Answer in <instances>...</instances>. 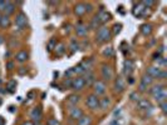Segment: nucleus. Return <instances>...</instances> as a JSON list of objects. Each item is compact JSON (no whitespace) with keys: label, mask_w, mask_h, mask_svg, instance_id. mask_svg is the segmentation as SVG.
<instances>
[{"label":"nucleus","mask_w":167,"mask_h":125,"mask_svg":"<svg viewBox=\"0 0 167 125\" xmlns=\"http://www.w3.org/2000/svg\"><path fill=\"white\" fill-rule=\"evenodd\" d=\"M111 36H112V33H111L109 28L107 26H99L98 31H97V36H96V40L97 43H106V41H108L111 39Z\"/></svg>","instance_id":"1"},{"label":"nucleus","mask_w":167,"mask_h":125,"mask_svg":"<svg viewBox=\"0 0 167 125\" xmlns=\"http://www.w3.org/2000/svg\"><path fill=\"white\" fill-rule=\"evenodd\" d=\"M90 10H92V6H90L89 4L78 3V4L74 5V14H75L77 16H79V18H82L86 13H88V11H90Z\"/></svg>","instance_id":"2"},{"label":"nucleus","mask_w":167,"mask_h":125,"mask_svg":"<svg viewBox=\"0 0 167 125\" xmlns=\"http://www.w3.org/2000/svg\"><path fill=\"white\" fill-rule=\"evenodd\" d=\"M92 86H93L94 95H97V96L103 95L104 93H106V90H107V85H106V83H104L103 80H94Z\"/></svg>","instance_id":"3"},{"label":"nucleus","mask_w":167,"mask_h":125,"mask_svg":"<svg viewBox=\"0 0 167 125\" xmlns=\"http://www.w3.org/2000/svg\"><path fill=\"white\" fill-rule=\"evenodd\" d=\"M26 24H28V19H26V15L23 13V11H20L17 18H15V26L18 28L19 30H23L26 28Z\"/></svg>","instance_id":"4"},{"label":"nucleus","mask_w":167,"mask_h":125,"mask_svg":"<svg viewBox=\"0 0 167 125\" xmlns=\"http://www.w3.org/2000/svg\"><path fill=\"white\" fill-rule=\"evenodd\" d=\"M87 106L90 109V110H97L99 108V98L94 94H90L88 98H87Z\"/></svg>","instance_id":"5"},{"label":"nucleus","mask_w":167,"mask_h":125,"mask_svg":"<svg viewBox=\"0 0 167 125\" xmlns=\"http://www.w3.org/2000/svg\"><path fill=\"white\" fill-rule=\"evenodd\" d=\"M86 86V81H84V78L83 76H75V78L72 79V85L71 88L74 89V90H82V89H84Z\"/></svg>","instance_id":"6"},{"label":"nucleus","mask_w":167,"mask_h":125,"mask_svg":"<svg viewBox=\"0 0 167 125\" xmlns=\"http://www.w3.org/2000/svg\"><path fill=\"white\" fill-rule=\"evenodd\" d=\"M137 108H138V110H141V112L147 113V112H151L153 106H152V104L148 99H140L137 103Z\"/></svg>","instance_id":"7"},{"label":"nucleus","mask_w":167,"mask_h":125,"mask_svg":"<svg viewBox=\"0 0 167 125\" xmlns=\"http://www.w3.org/2000/svg\"><path fill=\"white\" fill-rule=\"evenodd\" d=\"M101 73H102L103 79H104V80H107V81L112 80V79H113V76H114V74H113V69L111 68L109 65H102Z\"/></svg>","instance_id":"8"},{"label":"nucleus","mask_w":167,"mask_h":125,"mask_svg":"<svg viewBox=\"0 0 167 125\" xmlns=\"http://www.w3.org/2000/svg\"><path fill=\"white\" fill-rule=\"evenodd\" d=\"M30 118L33 123H39L43 118V110H41L40 106H35L32 112H30Z\"/></svg>","instance_id":"9"},{"label":"nucleus","mask_w":167,"mask_h":125,"mask_svg":"<svg viewBox=\"0 0 167 125\" xmlns=\"http://www.w3.org/2000/svg\"><path fill=\"white\" fill-rule=\"evenodd\" d=\"M152 81H153V79H152L151 76H148L147 74H146L143 78L141 79V83H140V92H144V90L152 84Z\"/></svg>","instance_id":"10"},{"label":"nucleus","mask_w":167,"mask_h":125,"mask_svg":"<svg viewBox=\"0 0 167 125\" xmlns=\"http://www.w3.org/2000/svg\"><path fill=\"white\" fill-rule=\"evenodd\" d=\"M83 115H84L83 110H82L80 108H77V106L72 108V109H71V112H69V116H71L73 120H79Z\"/></svg>","instance_id":"11"},{"label":"nucleus","mask_w":167,"mask_h":125,"mask_svg":"<svg viewBox=\"0 0 167 125\" xmlns=\"http://www.w3.org/2000/svg\"><path fill=\"white\" fill-rule=\"evenodd\" d=\"M124 88H126V83H124V79L121 78V76H118L114 81V92L116 93H122Z\"/></svg>","instance_id":"12"},{"label":"nucleus","mask_w":167,"mask_h":125,"mask_svg":"<svg viewBox=\"0 0 167 125\" xmlns=\"http://www.w3.org/2000/svg\"><path fill=\"white\" fill-rule=\"evenodd\" d=\"M146 10V8H144V5L142 4V3H137V4H135V6H133V10H132V13H133V15L135 16H137V18H141L142 15H143V11Z\"/></svg>","instance_id":"13"},{"label":"nucleus","mask_w":167,"mask_h":125,"mask_svg":"<svg viewBox=\"0 0 167 125\" xmlns=\"http://www.w3.org/2000/svg\"><path fill=\"white\" fill-rule=\"evenodd\" d=\"M133 66H135V62L132 61V60H129V59L124 60V69H123L124 75L129 76L132 74V71H133Z\"/></svg>","instance_id":"14"},{"label":"nucleus","mask_w":167,"mask_h":125,"mask_svg":"<svg viewBox=\"0 0 167 125\" xmlns=\"http://www.w3.org/2000/svg\"><path fill=\"white\" fill-rule=\"evenodd\" d=\"M75 33H77L78 36H86L88 33V28L87 25H84L83 23H78L75 25Z\"/></svg>","instance_id":"15"},{"label":"nucleus","mask_w":167,"mask_h":125,"mask_svg":"<svg viewBox=\"0 0 167 125\" xmlns=\"http://www.w3.org/2000/svg\"><path fill=\"white\" fill-rule=\"evenodd\" d=\"M161 70H162V69L159 68V66H150L147 69V75L151 76L152 79L158 78V75H159V73H161Z\"/></svg>","instance_id":"16"},{"label":"nucleus","mask_w":167,"mask_h":125,"mask_svg":"<svg viewBox=\"0 0 167 125\" xmlns=\"http://www.w3.org/2000/svg\"><path fill=\"white\" fill-rule=\"evenodd\" d=\"M28 58H29V54H28V51L25 50H20L15 54V60L19 61V62H24L28 60Z\"/></svg>","instance_id":"17"},{"label":"nucleus","mask_w":167,"mask_h":125,"mask_svg":"<svg viewBox=\"0 0 167 125\" xmlns=\"http://www.w3.org/2000/svg\"><path fill=\"white\" fill-rule=\"evenodd\" d=\"M166 99H167V92H166V88H165V89H162L161 92H159V93L155 96V100H156L158 104H161V103L166 101Z\"/></svg>","instance_id":"18"},{"label":"nucleus","mask_w":167,"mask_h":125,"mask_svg":"<svg viewBox=\"0 0 167 125\" xmlns=\"http://www.w3.org/2000/svg\"><path fill=\"white\" fill-rule=\"evenodd\" d=\"M111 106V99L108 96H103L99 99V108H102L103 110H107Z\"/></svg>","instance_id":"19"},{"label":"nucleus","mask_w":167,"mask_h":125,"mask_svg":"<svg viewBox=\"0 0 167 125\" xmlns=\"http://www.w3.org/2000/svg\"><path fill=\"white\" fill-rule=\"evenodd\" d=\"M84 78V81H86V85H92L94 83V74L92 71H87L86 73V76H83Z\"/></svg>","instance_id":"20"},{"label":"nucleus","mask_w":167,"mask_h":125,"mask_svg":"<svg viewBox=\"0 0 167 125\" xmlns=\"http://www.w3.org/2000/svg\"><path fill=\"white\" fill-rule=\"evenodd\" d=\"M162 89H165V85H163V84H157V85H155L153 88H151L150 93H151V95L155 98V96H156V95H157L159 92H161Z\"/></svg>","instance_id":"21"},{"label":"nucleus","mask_w":167,"mask_h":125,"mask_svg":"<svg viewBox=\"0 0 167 125\" xmlns=\"http://www.w3.org/2000/svg\"><path fill=\"white\" fill-rule=\"evenodd\" d=\"M78 125H92V118L88 115H83L78 120Z\"/></svg>","instance_id":"22"},{"label":"nucleus","mask_w":167,"mask_h":125,"mask_svg":"<svg viewBox=\"0 0 167 125\" xmlns=\"http://www.w3.org/2000/svg\"><path fill=\"white\" fill-rule=\"evenodd\" d=\"M141 33L143 34L144 36L150 35V34L152 33V25H151V24H143V25L141 26Z\"/></svg>","instance_id":"23"},{"label":"nucleus","mask_w":167,"mask_h":125,"mask_svg":"<svg viewBox=\"0 0 167 125\" xmlns=\"http://www.w3.org/2000/svg\"><path fill=\"white\" fill-rule=\"evenodd\" d=\"M68 103L71 104V105H77V103L80 100V96L77 95V94H72V95H69L68 96Z\"/></svg>","instance_id":"24"},{"label":"nucleus","mask_w":167,"mask_h":125,"mask_svg":"<svg viewBox=\"0 0 167 125\" xmlns=\"http://www.w3.org/2000/svg\"><path fill=\"white\" fill-rule=\"evenodd\" d=\"M15 3L13 1H8V4H6V8H5V15H10V14L14 13V10H15Z\"/></svg>","instance_id":"25"},{"label":"nucleus","mask_w":167,"mask_h":125,"mask_svg":"<svg viewBox=\"0 0 167 125\" xmlns=\"http://www.w3.org/2000/svg\"><path fill=\"white\" fill-rule=\"evenodd\" d=\"M98 18H99V22H101V25H103L104 23L107 22V20L109 19V14L107 11L104 10H101V13L98 14Z\"/></svg>","instance_id":"26"},{"label":"nucleus","mask_w":167,"mask_h":125,"mask_svg":"<svg viewBox=\"0 0 167 125\" xmlns=\"http://www.w3.org/2000/svg\"><path fill=\"white\" fill-rule=\"evenodd\" d=\"M9 25H10V18H9V15H3L2 16V22H0V28L5 29V28H8Z\"/></svg>","instance_id":"27"},{"label":"nucleus","mask_w":167,"mask_h":125,"mask_svg":"<svg viewBox=\"0 0 167 125\" xmlns=\"http://www.w3.org/2000/svg\"><path fill=\"white\" fill-rule=\"evenodd\" d=\"M99 26H101L99 18H98V15H96V16L92 19V22H90L89 28H90V29H97V28H99Z\"/></svg>","instance_id":"28"},{"label":"nucleus","mask_w":167,"mask_h":125,"mask_svg":"<svg viewBox=\"0 0 167 125\" xmlns=\"http://www.w3.org/2000/svg\"><path fill=\"white\" fill-rule=\"evenodd\" d=\"M55 53H57V55H59V57H60V55H63L64 54V51H65V45L64 44H57V46H55Z\"/></svg>","instance_id":"29"},{"label":"nucleus","mask_w":167,"mask_h":125,"mask_svg":"<svg viewBox=\"0 0 167 125\" xmlns=\"http://www.w3.org/2000/svg\"><path fill=\"white\" fill-rule=\"evenodd\" d=\"M57 40L55 39H50L49 40V43H48V45H47V50L48 51H53L54 49H55V46H57Z\"/></svg>","instance_id":"30"},{"label":"nucleus","mask_w":167,"mask_h":125,"mask_svg":"<svg viewBox=\"0 0 167 125\" xmlns=\"http://www.w3.org/2000/svg\"><path fill=\"white\" fill-rule=\"evenodd\" d=\"M17 88V81L15 80H11L8 83V86H6V90H8L9 93H14V90Z\"/></svg>","instance_id":"31"},{"label":"nucleus","mask_w":167,"mask_h":125,"mask_svg":"<svg viewBox=\"0 0 167 125\" xmlns=\"http://www.w3.org/2000/svg\"><path fill=\"white\" fill-rule=\"evenodd\" d=\"M103 55L104 57H107V58H111L113 55V49L111 46H108L107 49H104V51H103Z\"/></svg>","instance_id":"32"},{"label":"nucleus","mask_w":167,"mask_h":125,"mask_svg":"<svg viewBox=\"0 0 167 125\" xmlns=\"http://www.w3.org/2000/svg\"><path fill=\"white\" fill-rule=\"evenodd\" d=\"M78 46H79V44L77 43V40H72L71 41V49H72V51H75V50H78Z\"/></svg>","instance_id":"33"},{"label":"nucleus","mask_w":167,"mask_h":125,"mask_svg":"<svg viewBox=\"0 0 167 125\" xmlns=\"http://www.w3.org/2000/svg\"><path fill=\"white\" fill-rule=\"evenodd\" d=\"M121 28H122L121 24H116V25L113 26V35H117V34H120Z\"/></svg>","instance_id":"34"},{"label":"nucleus","mask_w":167,"mask_h":125,"mask_svg":"<svg viewBox=\"0 0 167 125\" xmlns=\"http://www.w3.org/2000/svg\"><path fill=\"white\" fill-rule=\"evenodd\" d=\"M47 125H60V123L57 119H54V118H50V119L47 121Z\"/></svg>","instance_id":"35"},{"label":"nucleus","mask_w":167,"mask_h":125,"mask_svg":"<svg viewBox=\"0 0 167 125\" xmlns=\"http://www.w3.org/2000/svg\"><path fill=\"white\" fill-rule=\"evenodd\" d=\"M166 76H167V73H166V70H165V69H162L157 79H166Z\"/></svg>","instance_id":"36"},{"label":"nucleus","mask_w":167,"mask_h":125,"mask_svg":"<svg viewBox=\"0 0 167 125\" xmlns=\"http://www.w3.org/2000/svg\"><path fill=\"white\" fill-rule=\"evenodd\" d=\"M6 4H8V1H0V11H5V8H6Z\"/></svg>","instance_id":"37"},{"label":"nucleus","mask_w":167,"mask_h":125,"mask_svg":"<svg viewBox=\"0 0 167 125\" xmlns=\"http://www.w3.org/2000/svg\"><path fill=\"white\" fill-rule=\"evenodd\" d=\"M131 99L132 100H140V96H138V94L137 93H133V94H131Z\"/></svg>","instance_id":"38"},{"label":"nucleus","mask_w":167,"mask_h":125,"mask_svg":"<svg viewBox=\"0 0 167 125\" xmlns=\"http://www.w3.org/2000/svg\"><path fill=\"white\" fill-rule=\"evenodd\" d=\"M159 105H161V110L163 113H166V106H167V104H166V101H163V103H161L159 104Z\"/></svg>","instance_id":"39"},{"label":"nucleus","mask_w":167,"mask_h":125,"mask_svg":"<svg viewBox=\"0 0 167 125\" xmlns=\"http://www.w3.org/2000/svg\"><path fill=\"white\" fill-rule=\"evenodd\" d=\"M22 125H35V124H34L32 120H29V121H24Z\"/></svg>","instance_id":"40"},{"label":"nucleus","mask_w":167,"mask_h":125,"mask_svg":"<svg viewBox=\"0 0 167 125\" xmlns=\"http://www.w3.org/2000/svg\"><path fill=\"white\" fill-rule=\"evenodd\" d=\"M0 125H5V120H4V118L0 116Z\"/></svg>","instance_id":"41"},{"label":"nucleus","mask_w":167,"mask_h":125,"mask_svg":"<svg viewBox=\"0 0 167 125\" xmlns=\"http://www.w3.org/2000/svg\"><path fill=\"white\" fill-rule=\"evenodd\" d=\"M109 125H120V124H118V123H117V120H114V121H112V123H111Z\"/></svg>","instance_id":"42"},{"label":"nucleus","mask_w":167,"mask_h":125,"mask_svg":"<svg viewBox=\"0 0 167 125\" xmlns=\"http://www.w3.org/2000/svg\"><path fill=\"white\" fill-rule=\"evenodd\" d=\"M8 66H9L8 69H13V62H9V64H8Z\"/></svg>","instance_id":"43"},{"label":"nucleus","mask_w":167,"mask_h":125,"mask_svg":"<svg viewBox=\"0 0 167 125\" xmlns=\"http://www.w3.org/2000/svg\"><path fill=\"white\" fill-rule=\"evenodd\" d=\"M3 41H4V39H3V36H2V35H0V45L3 44Z\"/></svg>","instance_id":"44"},{"label":"nucleus","mask_w":167,"mask_h":125,"mask_svg":"<svg viewBox=\"0 0 167 125\" xmlns=\"http://www.w3.org/2000/svg\"><path fill=\"white\" fill-rule=\"evenodd\" d=\"M2 16H3V15H2V13H0V22H2Z\"/></svg>","instance_id":"45"},{"label":"nucleus","mask_w":167,"mask_h":125,"mask_svg":"<svg viewBox=\"0 0 167 125\" xmlns=\"http://www.w3.org/2000/svg\"><path fill=\"white\" fill-rule=\"evenodd\" d=\"M0 104H2V100H0Z\"/></svg>","instance_id":"46"}]
</instances>
